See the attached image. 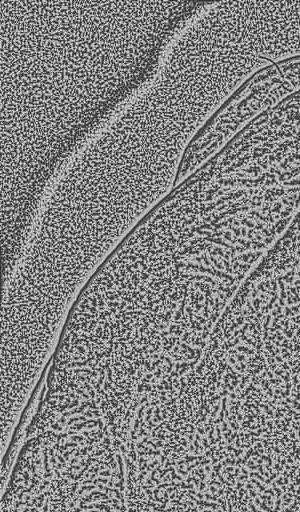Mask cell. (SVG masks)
<instances>
[{"label": "cell", "instance_id": "6da1fadb", "mask_svg": "<svg viewBox=\"0 0 300 512\" xmlns=\"http://www.w3.org/2000/svg\"><path fill=\"white\" fill-rule=\"evenodd\" d=\"M258 85L264 98L276 104L300 90V55L262 69Z\"/></svg>", "mask_w": 300, "mask_h": 512}]
</instances>
